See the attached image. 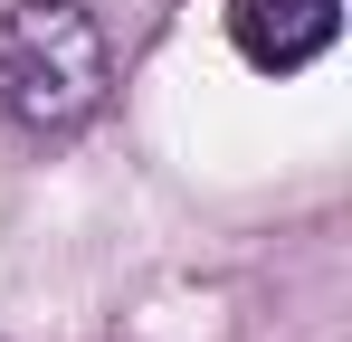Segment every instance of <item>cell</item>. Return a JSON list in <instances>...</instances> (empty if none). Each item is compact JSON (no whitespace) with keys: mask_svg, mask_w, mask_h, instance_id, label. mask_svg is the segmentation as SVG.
<instances>
[{"mask_svg":"<svg viewBox=\"0 0 352 342\" xmlns=\"http://www.w3.org/2000/svg\"><path fill=\"white\" fill-rule=\"evenodd\" d=\"M115 48L96 29V10L76 0H10L0 10V124H19L29 143H67L105 114Z\"/></svg>","mask_w":352,"mask_h":342,"instance_id":"6da1fadb","label":"cell"},{"mask_svg":"<svg viewBox=\"0 0 352 342\" xmlns=\"http://www.w3.org/2000/svg\"><path fill=\"white\" fill-rule=\"evenodd\" d=\"M229 38L257 76H295L343 38V0H229Z\"/></svg>","mask_w":352,"mask_h":342,"instance_id":"7a4b0ae2","label":"cell"}]
</instances>
